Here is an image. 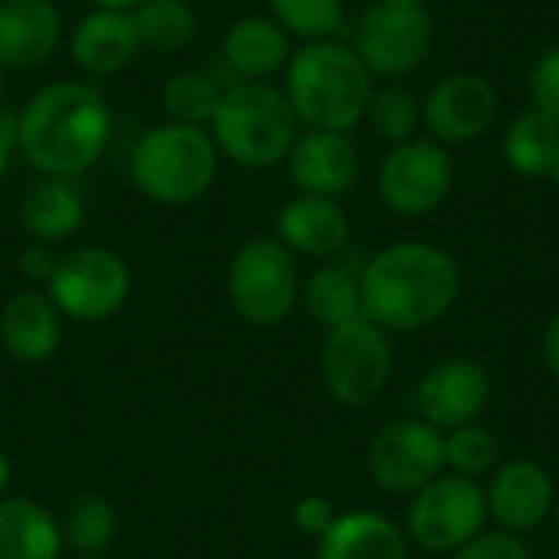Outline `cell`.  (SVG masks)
Masks as SVG:
<instances>
[{
	"instance_id": "obj_9",
	"label": "cell",
	"mask_w": 559,
	"mask_h": 559,
	"mask_svg": "<svg viewBox=\"0 0 559 559\" xmlns=\"http://www.w3.org/2000/svg\"><path fill=\"white\" fill-rule=\"evenodd\" d=\"M485 485L442 472L406 508V540L426 554H455L488 531Z\"/></svg>"
},
{
	"instance_id": "obj_6",
	"label": "cell",
	"mask_w": 559,
	"mask_h": 559,
	"mask_svg": "<svg viewBox=\"0 0 559 559\" xmlns=\"http://www.w3.org/2000/svg\"><path fill=\"white\" fill-rule=\"evenodd\" d=\"M226 298L252 328L282 324L301 301L298 255L275 236L249 239L226 265Z\"/></svg>"
},
{
	"instance_id": "obj_31",
	"label": "cell",
	"mask_w": 559,
	"mask_h": 559,
	"mask_svg": "<svg viewBox=\"0 0 559 559\" xmlns=\"http://www.w3.org/2000/svg\"><path fill=\"white\" fill-rule=\"evenodd\" d=\"M269 16L298 43L334 39L344 29V0H269Z\"/></svg>"
},
{
	"instance_id": "obj_43",
	"label": "cell",
	"mask_w": 559,
	"mask_h": 559,
	"mask_svg": "<svg viewBox=\"0 0 559 559\" xmlns=\"http://www.w3.org/2000/svg\"><path fill=\"white\" fill-rule=\"evenodd\" d=\"M3 102H7V82H3V75H0V108H3Z\"/></svg>"
},
{
	"instance_id": "obj_39",
	"label": "cell",
	"mask_w": 559,
	"mask_h": 559,
	"mask_svg": "<svg viewBox=\"0 0 559 559\" xmlns=\"http://www.w3.org/2000/svg\"><path fill=\"white\" fill-rule=\"evenodd\" d=\"M10 478H13V468H10V459L0 445V501L7 498V488H10Z\"/></svg>"
},
{
	"instance_id": "obj_16",
	"label": "cell",
	"mask_w": 559,
	"mask_h": 559,
	"mask_svg": "<svg viewBox=\"0 0 559 559\" xmlns=\"http://www.w3.org/2000/svg\"><path fill=\"white\" fill-rule=\"evenodd\" d=\"M285 170L295 193L341 200L360 180V151L347 131L301 128L285 157Z\"/></svg>"
},
{
	"instance_id": "obj_17",
	"label": "cell",
	"mask_w": 559,
	"mask_h": 559,
	"mask_svg": "<svg viewBox=\"0 0 559 559\" xmlns=\"http://www.w3.org/2000/svg\"><path fill=\"white\" fill-rule=\"evenodd\" d=\"M66 52H69L72 66L88 79L121 75L144 52L134 13L92 7L66 33Z\"/></svg>"
},
{
	"instance_id": "obj_19",
	"label": "cell",
	"mask_w": 559,
	"mask_h": 559,
	"mask_svg": "<svg viewBox=\"0 0 559 559\" xmlns=\"http://www.w3.org/2000/svg\"><path fill=\"white\" fill-rule=\"evenodd\" d=\"M275 239L295 255L337 259L350 242V216L341 200L295 193L275 216Z\"/></svg>"
},
{
	"instance_id": "obj_24",
	"label": "cell",
	"mask_w": 559,
	"mask_h": 559,
	"mask_svg": "<svg viewBox=\"0 0 559 559\" xmlns=\"http://www.w3.org/2000/svg\"><path fill=\"white\" fill-rule=\"evenodd\" d=\"M62 527L52 511L33 498L0 501V559H59Z\"/></svg>"
},
{
	"instance_id": "obj_21",
	"label": "cell",
	"mask_w": 559,
	"mask_h": 559,
	"mask_svg": "<svg viewBox=\"0 0 559 559\" xmlns=\"http://www.w3.org/2000/svg\"><path fill=\"white\" fill-rule=\"evenodd\" d=\"M62 341V314L39 288H23L0 311V344L16 364H46Z\"/></svg>"
},
{
	"instance_id": "obj_7",
	"label": "cell",
	"mask_w": 559,
	"mask_h": 559,
	"mask_svg": "<svg viewBox=\"0 0 559 559\" xmlns=\"http://www.w3.org/2000/svg\"><path fill=\"white\" fill-rule=\"evenodd\" d=\"M321 383L328 396L347 409H364L386 390L393 377V341L370 318H354L324 331Z\"/></svg>"
},
{
	"instance_id": "obj_11",
	"label": "cell",
	"mask_w": 559,
	"mask_h": 559,
	"mask_svg": "<svg viewBox=\"0 0 559 559\" xmlns=\"http://www.w3.org/2000/svg\"><path fill=\"white\" fill-rule=\"evenodd\" d=\"M455 157L445 144L419 134L413 141L393 144L377 170L380 203L403 219L432 216L455 190Z\"/></svg>"
},
{
	"instance_id": "obj_38",
	"label": "cell",
	"mask_w": 559,
	"mask_h": 559,
	"mask_svg": "<svg viewBox=\"0 0 559 559\" xmlns=\"http://www.w3.org/2000/svg\"><path fill=\"white\" fill-rule=\"evenodd\" d=\"M540 347H544V364H547L550 377L559 383V308L550 314V321L544 328Z\"/></svg>"
},
{
	"instance_id": "obj_22",
	"label": "cell",
	"mask_w": 559,
	"mask_h": 559,
	"mask_svg": "<svg viewBox=\"0 0 559 559\" xmlns=\"http://www.w3.org/2000/svg\"><path fill=\"white\" fill-rule=\"evenodd\" d=\"M318 559H409L406 531L377 511H347L314 540Z\"/></svg>"
},
{
	"instance_id": "obj_44",
	"label": "cell",
	"mask_w": 559,
	"mask_h": 559,
	"mask_svg": "<svg viewBox=\"0 0 559 559\" xmlns=\"http://www.w3.org/2000/svg\"><path fill=\"white\" fill-rule=\"evenodd\" d=\"M554 521H557V534H559V495H557V508H554Z\"/></svg>"
},
{
	"instance_id": "obj_26",
	"label": "cell",
	"mask_w": 559,
	"mask_h": 559,
	"mask_svg": "<svg viewBox=\"0 0 559 559\" xmlns=\"http://www.w3.org/2000/svg\"><path fill=\"white\" fill-rule=\"evenodd\" d=\"M504 164L524 180H547L559 160V121L531 108L518 115L501 134Z\"/></svg>"
},
{
	"instance_id": "obj_27",
	"label": "cell",
	"mask_w": 559,
	"mask_h": 559,
	"mask_svg": "<svg viewBox=\"0 0 559 559\" xmlns=\"http://www.w3.org/2000/svg\"><path fill=\"white\" fill-rule=\"evenodd\" d=\"M141 46L160 56H174L187 49L200 29L197 7L190 0H141L134 10Z\"/></svg>"
},
{
	"instance_id": "obj_1",
	"label": "cell",
	"mask_w": 559,
	"mask_h": 559,
	"mask_svg": "<svg viewBox=\"0 0 559 559\" xmlns=\"http://www.w3.org/2000/svg\"><path fill=\"white\" fill-rule=\"evenodd\" d=\"M115 115L105 95L82 79H56L16 111V154L39 177L75 180L108 151Z\"/></svg>"
},
{
	"instance_id": "obj_25",
	"label": "cell",
	"mask_w": 559,
	"mask_h": 559,
	"mask_svg": "<svg viewBox=\"0 0 559 559\" xmlns=\"http://www.w3.org/2000/svg\"><path fill=\"white\" fill-rule=\"evenodd\" d=\"M301 305L314 324L324 331L341 328L354 318H364L360 269L341 259H328L301 282Z\"/></svg>"
},
{
	"instance_id": "obj_13",
	"label": "cell",
	"mask_w": 559,
	"mask_h": 559,
	"mask_svg": "<svg viewBox=\"0 0 559 559\" xmlns=\"http://www.w3.org/2000/svg\"><path fill=\"white\" fill-rule=\"evenodd\" d=\"M501 111V98L491 79L481 72H449L423 95V131L426 138L452 147H465L485 138Z\"/></svg>"
},
{
	"instance_id": "obj_30",
	"label": "cell",
	"mask_w": 559,
	"mask_h": 559,
	"mask_svg": "<svg viewBox=\"0 0 559 559\" xmlns=\"http://www.w3.org/2000/svg\"><path fill=\"white\" fill-rule=\"evenodd\" d=\"M223 85L213 72L206 69H183L174 72L164 82V111L170 121H183V124H200L210 128L219 98H223Z\"/></svg>"
},
{
	"instance_id": "obj_15",
	"label": "cell",
	"mask_w": 559,
	"mask_h": 559,
	"mask_svg": "<svg viewBox=\"0 0 559 559\" xmlns=\"http://www.w3.org/2000/svg\"><path fill=\"white\" fill-rule=\"evenodd\" d=\"M557 495L554 475L534 459H511L498 465L485 485L488 518L498 524V531L518 537L537 531L554 518Z\"/></svg>"
},
{
	"instance_id": "obj_28",
	"label": "cell",
	"mask_w": 559,
	"mask_h": 559,
	"mask_svg": "<svg viewBox=\"0 0 559 559\" xmlns=\"http://www.w3.org/2000/svg\"><path fill=\"white\" fill-rule=\"evenodd\" d=\"M364 121L390 147L413 141L423 131V98L406 82H380L373 85Z\"/></svg>"
},
{
	"instance_id": "obj_37",
	"label": "cell",
	"mask_w": 559,
	"mask_h": 559,
	"mask_svg": "<svg viewBox=\"0 0 559 559\" xmlns=\"http://www.w3.org/2000/svg\"><path fill=\"white\" fill-rule=\"evenodd\" d=\"M13 154H16V111H10V108L3 105V108H0V183H3L7 174H10Z\"/></svg>"
},
{
	"instance_id": "obj_2",
	"label": "cell",
	"mask_w": 559,
	"mask_h": 559,
	"mask_svg": "<svg viewBox=\"0 0 559 559\" xmlns=\"http://www.w3.org/2000/svg\"><path fill=\"white\" fill-rule=\"evenodd\" d=\"M364 318L386 334H416L442 321L462 295L459 259L426 239H400L360 265Z\"/></svg>"
},
{
	"instance_id": "obj_34",
	"label": "cell",
	"mask_w": 559,
	"mask_h": 559,
	"mask_svg": "<svg viewBox=\"0 0 559 559\" xmlns=\"http://www.w3.org/2000/svg\"><path fill=\"white\" fill-rule=\"evenodd\" d=\"M452 559H534L531 547L508 531H485L462 550H455Z\"/></svg>"
},
{
	"instance_id": "obj_10",
	"label": "cell",
	"mask_w": 559,
	"mask_h": 559,
	"mask_svg": "<svg viewBox=\"0 0 559 559\" xmlns=\"http://www.w3.org/2000/svg\"><path fill=\"white\" fill-rule=\"evenodd\" d=\"M350 46L377 82H403L429 62L436 23L429 7H393L377 0L360 13Z\"/></svg>"
},
{
	"instance_id": "obj_32",
	"label": "cell",
	"mask_w": 559,
	"mask_h": 559,
	"mask_svg": "<svg viewBox=\"0 0 559 559\" xmlns=\"http://www.w3.org/2000/svg\"><path fill=\"white\" fill-rule=\"evenodd\" d=\"M501 465V439L481 423L459 426L445 432V472L485 481Z\"/></svg>"
},
{
	"instance_id": "obj_42",
	"label": "cell",
	"mask_w": 559,
	"mask_h": 559,
	"mask_svg": "<svg viewBox=\"0 0 559 559\" xmlns=\"http://www.w3.org/2000/svg\"><path fill=\"white\" fill-rule=\"evenodd\" d=\"M547 180H550V183H554V187H557V190H559V160H557V167L550 170V177H547Z\"/></svg>"
},
{
	"instance_id": "obj_35",
	"label": "cell",
	"mask_w": 559,
	"mask_h": 559,
	"mask_svg": "<svg viewBox=\"0 0 559 559\" xmlns=\"http://www.w3.org/2000/svg\"><path fill=\"white\" fill-rule=\"evenodd\" d=\"M334 521H337V508H334V501L324 498V495H305V498H298L295 508H292V524H295V531H298L301 537H308V540L324 537L328 527H331Z\"/></svg>"
},
{
	"instance_id": "obj_18",
	"label": "cell",
	"mask_w": 559,
	"mask_h": 559,
	"mask_svg": "<svg viewBox=\"0 0 559 559\" xmlns=\"http://www.w3.org/2000/svg\"><path fill=\"white\" fill-rule=\"evenodd\" d=\"M66 39L56 0H0V72L36 69Z\"/></svg>"
},
{
	"instance_id": "obj_8",
	"label": "cell",
	"mask_w": 559,
	"mask_h": 559,
	"mask_svg": "<svg viewBox=\"0 0 559 559\" xmlns=\"http://www.w3.org/2000/svg\"><path fill=\"white\" fill-rule=\"evenodd\" d=\"M131 265L105 246H79L59 255L46 295L62 318L79 324H102L115 318L131 298Z\"/></svg>"
},
{
	"instance_id": "obj_23",
	"label": "cell",
	"mask_w": 559,
	"mask_h": 559,
	"mask_svg": "<svg viewBox=\"0 0 559 559\" xmlns=\"http://www.w3.org/2000/svg\"><path fill=\"white\" fill-rule=\"evenodd\" d=\"M85 223V200L72 180L39 177L20 200V226L33 242L56 246L79 233Z\"/></svg>"
},
{
	"instance_id": "obj_5",
	"label": "cell",
	"mask_w": 559,
	"mask_h": 559,
	"mask_svg": "<svg viewBox=\"0 0 559 559\" xmlns=\"http://www.w3.org/2000/svg\"><path fill=\"white\" fill-rule=\"evenodd\" d=\"M219 157L246 167L269 170L285 164L301 124L282 92L272 82H233L226 85L219 108L210 121Z\"/></svg>"
},
{
	"instance_id": "obj_12",
	"label": "cell",
	"mask_w": 559,
	"mask_h": 559,
	"mask_svg": "<svg viewBox=\"0 0 559 559\" xmlns=\"http://www.w3.org/2000/svg\"><path fill=\"white\" fill-rule=\"evenodd\" d=\"M445 472V432L419 416L386 423L367 449L370 481L393 495L413 498Z\"/></svg>"
},
{
	"instance_id": "obj_45",
	"label": "cell",
	"mask_w": 559,
	"mask_h": 559,
	"mask_svg": "<svg viewBox=\"0 0 559 559\" xmlns=\"http://www.w3.org/2000/svg\"><path fill=\"white\" fill-rule=\"evenodd\" d=\"M72 559H105V557H79V554H75V557Z\"/></svg>"
},
{
	"instance_id": "obj_33",
	"label": "cell",
	"mask_w": 559,
	"mask_h": 559,
	"mask_svg": "<svg viewBox=\"0 0 559 559\" xmlns=\"http://www.w3.org/2000/svg\"><path fill=\"white\" fill-rule=\"evenodd\" d=\"M527 95H531V108L559 121V43L547 46L534 59L527 75Z\"/></svg>"
},
{
	"instance_id": "obj_20",
	"label": "cell",
	"mask_w": 559,
	"mask_h": 559,
	"mask_svg": "<svg viewBox=\"0 0 559 559\" xmlns=\"http://www.w3.org/2000/svg\"><path fill=\"white\" fill-rule=\"evenodd\" d=\"M292 52L295 39L269 13L239 16L219 43L223 66L236 75V82H272L285 72Z\"/></svg>"
},
{
	"instance_id": "obj_14",
	"label": "cell",
	"mask_w": 559,
	"mask_h": 559,
	"mask_svg": "<svg viewBox=\"0 0 559 559\" xmlns=\"http://www.w3.org/2000/svg\"><path fill=\"white\" fill-rule=\"evenodd\" d=\"M413 400L419 419L442 432H452L481 419L491 403V373L475 357H442L423 370Z\"/></svg>"
},
{
	"instance_id": "obj_29",
	"label": "cell",
	"mask_w": 559,
	"mask_h": 559,
	"mask_svg": "<svg viewBox=\"0 0 559 559\" xmlns=\"http://www.w3.org/2000/svg\"><path fill=\"white\" fill-rule=\"evenodd\" d=\"M59 527H62L66 547L75 550L79 557H105V550L118 537V511L111 508L108 498L85 491L72 498Z\"/></svg>"
},
{
	"instance_id": "obj_3",
	"label": "cell",
	"mask_w": 559,
	"mask_h": 559,
	"mask_svg": "<svg viewBox=\"0 0 559 559\" xmlns=\"http://www.w3.org/2000/svg\"><path fill=\"white\" fill-rule=\"evenodd\" d=\"M373 85L377 79L367 72L354 46L337 36L295 46L282 72V92L298 124L318 131L350 134L364 124Z\"/></svg>"
},
{
	"instance_id": "obj_4",
	"label": "cell",
	"mask_w": 559,
	"mask_h": 559,
	"mask_svg": "<svg viewBox=\"0 0 559 559\" xmlns=\"http://www.w3.org/2000/svg\"><path fill=\"white\" fill-rule=\"evenodd\" d=\"M219 160L223 157L210 128L167 118L134 141L128 177L144 200L160 206H187L213 190Z\"/></svg>"
},
{
	"instance_id": "obj_41",
	"label": "cell",
	"mask_w": 559,
	"mask_h": 559,
	"mask_svg": "<svg viewBox=\"0 0 559 559\" xmlns=\"http://www.w3.org/2000/svg\"><path fill=\"white\" fill-rule=\"evenodd\" d=\"M380 3H393V7H426L429 0H380Z\"/></svg>"
},
{
	"instance_id": "obj_40",
	"label": "cell",
	"mask_w": 559,
	"mask_h": 559,
	"mask_svg": "<svg viewBox=\"0 0 559 559\" xmlns=\"http://www.w3.org/2000/svg\"><path fill=\"white\" fill-rule=\"evenodd\" d=\"M88 3L98 10H134L141 0H88Z\"/></svg>"
},
{
	"instance_id": "obj_36",
	"label": "cell",
	"mask_w": 559,
	"mask_h": 559,
	"mask_svg": "<svg viewBox=\"0 0 559 559\" xmlns=\"http://www.w3.org/2000/svg\"><path fill=\"white\" fill-rule=\"evenodd\" d=\"M56 262H59V255H52L49 246L33 242V246H26V249L20 252L16 269H20V275H23L26 282H43V285H46L49 275H52V269H56Z\"/></svg>"
}]
</instances>
